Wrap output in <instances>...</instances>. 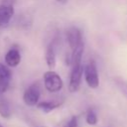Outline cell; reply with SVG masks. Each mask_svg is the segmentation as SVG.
<instances>
[{
    "label": "cell",
    "mask_w": 127,
    "mask_h": 127,
    "mask_svg": "<svg viewBox=\"0 0 127 127\" xmlns=\"http://www.w3.org/2000/svg\"><path fill=\"white\" fill-rule=\"evenodd\" d=\"M66 41L71 50L77 47L80 43H82L81 32L76 27H70L66 30Z\"/></svg>",
    "instance_id": "5b68a950"
},
{
    "label": "cell",
    "mask_w": 127,
    "mask_h": 127,
    "mask_svg": "<svg viewBox=\"0 0 127 127\" xmlns=\"http://www.w3.org/2000/svg\"><path fill=\"white\" fill-rule=\"evenodd\" d=\"M41 96V89L38 83L31 84L23 94V101L28 106H36Z\"/></svg>",
    "instance_id": "277c9868"
},
{
    "label": "cell",
    "mask_w": 127,
    "mask_h": 127,
    "mask_svg": "<svg viewBox=\"0 0 127 127\" xmlns=\"http://www.w3.org/2000/svg\"><path fill=\"white\" fill-rule=\"evenodd\" d=\"M66 127H78V121H77V117L75 115L71 116L66 124Z\"/></svg>",
    "instance_id": "4fadbf2b"
},
{
    "label": "cell",
    "mask_w": 127,
    "mask_h": 127,
    "mask_svg": "<svg viewBox=\"0 0 127 127\" xmlns=\"http://www.w3.org/2000/svg\"><path fill=\"white\" fill-rule=\"evenodd\" d=\"M56 1L59 2V3H61V4H65L67 2V0H56Z\"/></svg>",
    "instance_id": "9a60e30c"
},
{
    "label": "cell",
    "mask_w": 127,
    "mask_h": 127,
    "mask_svg": "<svg viewBox=\"0 0 127 127\" xmlns=\"http://www.w3.org/2000/svg\"><path fill=\"white\" fill-rule=\"evenodd\" d=\"M65 127H66V126H65Z\"/></svg>",
    "instance_id": "e0dca14e"
},
{
    "label": "cell",
    "mask_w": 127,
    "mask_h": 127,
    "mask_svg": "<svg viewBox=\"0 0 127 127\" xmlns=\"http://www.w3.org/2000/svg\"><path fill=\"white\" fill-rule=\"evenodd\" d=\"M11 115H12V110L9 102L5 97L2 96V94H0V116L4 119H8L11 117Z\"/></svg>",
    "instance_id": "30bf717a"
},
{
    "label": "cell",
    "mask_w": 127,
    "mask_h": 127,
    "mask_svg": "<svg viewBox=\"0 0 127 127\" xmlns=\"http://www.w3.org/2000/svg\"><path fill=\"white\" fill-rule=\"evenodd\" d=\"M85 122H86L88 125H91V126H94V125L97 124V122H98V117H97L96 112H95L92 108H89V109L86 111V114H85Z\"/></svg>",
    "instance_id": "7c38bea8"
},
{
    "label": "cell",
    "mask_w": 127,
    "mask_h": 127,
    "mask_svg": "<svg viewBox=\"0 0 127 127\" xmlns=\"http://www.w3.org/2000/svg\"><path fill=\"white\" fill-rule=\"evenodd\" d=\"M14 15L13 5L0 4V27H5L9 24Z\"/></svg>",
    "instance_id": "52a82bcc"
},
{
    "label": "cell",
    "mask_w": 127,
    "mask_h": 127,
    "mask_svg": "<svg viewBox=\"0 0 127 127\" xmlns=\"http://www.w3.org/2000/svg\"><path fill=\"white\" fill-rule=\"evenodd\" d=\"M0 127H4V126H3V125H2L1 123H0Z\"/></svg>",
    "instance_id": "2e32d148"
},
{
    "label": "cell",
    "mask_w": 127,
    "mask_h": 127,
    "mask_svg": "<svg viewBox=\"0 0 127 127\" xmlns=\"http://www.w3.org/2000/svg\"><path fill=\"white\" fill-rule=\"evenodd\" d=\"M83 74V67L81 64H76L71 65V71L69 75V81H68V90L69 92L73 93L76 92L81 83V78Z\"/></svg>",
    "instance_id": "3957f363"
},
{
    "label": "cell",
    "mask_w": 127,
    "mask_h": 127,
    "mask_svg": "<svg viewBox=\"0 0 127 127\" xmlns=\"http://www.w3.org/2000/svg\"><path fill=\"white\" fill-rule=\"evenodd\" d=\"M11 77H12V73L9 67L0 63V94H3L4 92L7 91Z\"/></svg>",
    "instance_id": "8992f818"
},
{
    "label": "cell",
    "mask_w": 127,
    "mask_h": 127,
    "mask_svg": "<svg viewBox=\"0 0 127 127\" xmlns=\"http://www.w3.org/2000/svg\"><path fill=\"white\" fill-rule=\"evenodd\" d=\"M46 63L50 68H54L56 66V49H55V41L49 44L47 50H46V55H45Z\"/></svg>",
    "instance_id": "9c48e42d"
},
{
    "label": "cell",
    "mask_w": 127,
    "mask_h": 127,
    "mask_svg": "<svg viewBox=\"0 0 127 127\" xmlns=\"http://www.w3.org/2000/svg\"><path fill=\"white\" fill-rule=\"evenodd\" d=\"M21 62V55L18 49L11 48L5 55V63L8 66L15 67Z\"/></svg>",
    "instance_id": "ba28073f"
},
{
    "label": "cell",
    "mask_w": 127,
    "mask_h": 127,
    "mask_svg": "<svg viewBox=\"0 0 127 127\" xmlns=\"http://www.w3.org/2000/svg\"><path fill=\"white\" fill-rule=\"evenodd\" d=\"M44 85L49 92L55 93L59 92L63 88L64 82L62 77L56 71L49 70L44 73Z\"/></svg>",
    "instance_id": "6da1fadb"
},
{
    "label": "cell",
    "mask_w": 127,
    "mask_h": 127,
    "mask_svg": "<svg viewBox=\"0 0 127 127\" xmlns=\"http://www.w3.org/2000/svg\"><path fill=\"white\" fill-rule=\"evenodd\" d=\"M83 74H84V79L86 84L90 88H97L99 85V76H98V71L96 64L94 61H89L86 65L83 68Z\"/></svg>",
    "instance_id": "7a4b0ae2"
},
{
    "label": "cell",
    "mask_w": 127,
    "mask_h": 127,
    "mask_svg": "<svg viewBox=\"0 0 127 127\" xmlns=\"http://www.w3.org/2000/svg\"><path fill=\"white\" fill-rule=\"evenodd\" d=\"M15 2V0H1V4H5V5H13Z\"/></svg>",
    "instance_id": "5bb4252c"
},
{
    "label": "cell",
    "mask_w": 127,
    "mask_h": 127,
    "mask_svg": "<svg viewBox=\"0 0 127 127\" xmlns=\"http://www.w3.org/2000/svg\"><path fill=\"white\" fill-rule=\"evenodd\" d=\"M61 104H62V102H60V101H41V102H38V104L36 106L43 112L49 113V112L55 110L56 108H58L59 106H61Z\"/></svg>",
    "instance_id": "8fae6325"
}]
</instances>
